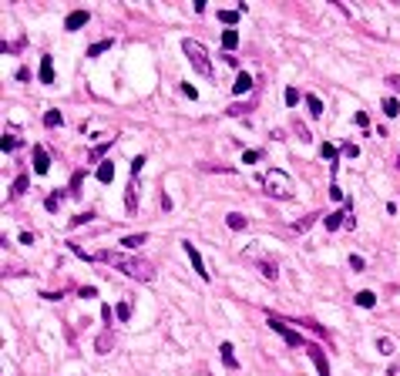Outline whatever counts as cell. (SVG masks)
<instances>
[{
    "label": "cell",
    "mask_w": 400,
    "mask_h": 376,
    "mask_svg": "<svg viewBox=\"0 0 400 376\" xmlns=\"http://www.w3.org/2000/svg\"><path fill=\"white\" fill-rule=\"evenodd\" d=\"M94 259H98V262H108V266H114V269H121L124 276L138 279V282H152V279H155V269L148 266L145 259H135V255L114 252V249H101V252H94Z\"/></svg>",
    "instance_id": "obj_1"
},
{
    "label": "cell",
    "mask_w": 400,
    "mask_h": 376,
    "mask_svg": "<svg viewBox=\"0 0 400 376\" xmlns=\"http://www.w3.org/2000/svg\"><path fill=\"white\" fill-rule=\"evenodd\" d=\"M182 51H185L189 64L199 71L202 78H212V61H209V51H205V44H202V41H195V37H185V41H182Z\"/></svg>",
    "instance_id": "obj_2"
},
{
    "label": "cell",
    "mask_w": 400,
    "mask_h": 376,
    "mask_svg": "<svg viewBox=\"0 0 400 376\" xmlns=\"http://www.w3.org/2000/svg\"><path fill=\"white\" fill-rule=\"evenodd\" d=\"M262 188H266V195H273V199H289L296 185H293V178L283 168H269L266 175H262Z\"/></svg>",
    "instance_id": "obj_3"
},
{
    "label": "cell",
    "mask_w": 400,
    "mask_h": 376,
    "mask_svg": "<svg viewBox=\"0 0 400 376\" xmlns=\"http://www.w3.org/2000/svg\"><path fill=\"white\" fill-rule=\"evenodd\" d=\"M269 329L273 332H279V336H283V339H286V346H296V349H306V343H303V336L296 329H289V322L286 319H279V316H269Z\"/></svg>",
    "instance_id": "obj_4"
},
{
    "label": "cell",
    "mask_w": 400,
    "mask_h": 376,
    "mask_svg": "<svg viewBox=\"0 0 400 376\" xmlns=\"http://www.w3.org/2000/svg\"><path fill=\"white\" fill-rule=\"evenodd\" d=\"M306 353H310L313 366H316V373L320 376H330V359H326V353H323L316 343H306Z\"/></svg>",
    "instance_id": "obj_5"
},
{
    "label": "cell",
    "mask_w": 400,
    "mask_h": 376,
    "mask_svg": "<svg viewBox=\"0 0 400 376\" xmlns=\"http://www.w3.org/2000/svg\"><path fill=\"white\" fill-rule=\"evenodd\" d=\"M346 219H350V205L340 209V212H330V215L323 219V225H326V232H336L340 225H346Z\"/></svg>",
    "instance_id": "obj_6"
},
{
    "label": "cell",
    "mask_w": 400,
    "mask_h": 376,
    "mask_svg": "<svg viewBox=\"0 0 400 376\" xmlns=\"http://www.w3.org/2000/svg\"><path fill=\"white\" fill-rule=\"evenodd\" d=\"M91 21V14L88 11H71L64 17V31H81V27H84V24Z\"/></svg>",
    "instance_id": "obj_7"
},
{
    "label": "cell",
    "mask_w": 400,
    "mask_h": 376,
    "mask_svg": "<svg viewBox=\"0 0 400 376\" xmlns=\"http://www.w3.org/2000/svg\"><path fill=\"white\" fill-rule=\"evenodd\" d=\"M182 249H185V255H189V259H192V266H195V272H199V279H205V282H209V269L202 266V255L195 252V245H192V242H182Z\"/></svg>",
    "instance_id": "obj_8"
},
{
    "label": "cell",
    "mask_w": 400,
    "mask_h": 376,
    "mask_svg": "<svg viewBox=\"0 0 400 376\" xmlns=\"http://www.w3.org/2000/svg\"><path fill=\"white\" fill-rule=\"evenodd\" d=\"M41 84H54V57L51 54H41V71H37Z\"/></svg>",
    "instance_id": "obj_9"
},
{
    "label": "cell",
    "mask_w": 400,
    "mask_h": 376,
    "mask_svg": "<svg viewBox=\"0 0 400 376\" xmlns=\"http://www.w3.org/2000/svg\"><path fill=\"white\" fill-rule=\"evenodd\" d=\"M124 209H128V215H138V181H128V188H124Z\"/></svg>",
    "instance_id": "obj_10"
},
{
    "label": "cell",
    "mask_w": 400,
    "mask_h": 376,
    "mask_svg": "<svg viewBox=\"0 0 400 376\" xmlns=\"http://www.w3.org/2000/svg\"><path fill=\"white\" fill-rule=\"evenodd\" d=\"M47 168H51V161H47V151L41 148V144H34V171H37V175H47Z\"/></svg>",
    "instance_id": "obj_11"
},
{
    "label": "cell",
    "mask_w": 400,
    "mask_h": 376,
    "mask_svg": "<svg viewBox=\"0 0 400 376\" xmlns=\"http://www.w3.org/2000/svg\"><path fill=\"white\" fill-rule=\"evenodd\" d=\"M219 356H222L225 369H239V359H235V353H232V343H222V346H219Z\"/></svg>",
    "instance_id": "obj_12"
},
{
    "label": "cell",
    "mask_w": 400,
    "mask_h": 376,
    "mask_svg": "<svg viewBox=\"0 0 400 376\" xmlns=\"http://www.w3.org/2000/svg\"><path fill=\"white\" fill-rule=\"evenodd\" d=\"M225 225H229L232 232H242L245 225H249V219H245L242 212H229V215H225Z\"/></svg>",
    "instance_id": "obj_13"
},
{
    "label": "cell",
    "mask_w": 400,
    "mask_h": 376,
    "mask_svg": "<svg viewBox=\"0 0 400 376\" xmlns=\"http://www.w3.org/2000/svg\"><path fill=\"white\" fill-rule=\"evenodd\" d=\"M111 346H114V336H111V329H104V332L98 336V343H94V349H98V353L104 356V353H111Z\"/></svg>",
    "instance_id": "obj_14"
},
{
    "label": "cell",
    "mask_w": 400,
    "mask_h": 376,
    "mask_svg": "<svg viewBox=\"0 0 400 376\" xmlns=\"http://www.w3.org/2000/svg\"><path fill=\"white\" fill-rule=\"evenodd\" d=\"M94 175H98V181H101V185H108V181L114 178V161H101Z\"/></svg>",
    "instance_id": "obj_15"
},
{
    "label": "cell",
    "mask_w": 400,
    "mask_h": 376,
    "mask_svg": "<svg viewBox=\"0 0 400 376\" xmlns=\"http://www.w3.org/2000/svg\"><path fill=\"white\" fill-rule=\"evenodd\" d=\"M256 266H259V272H262L266 279H279V266H276V262H269V259H259Z\"/></svg>",
    "instance_id": "obj_16"
},
{
    "label": "cell",
    "mask_w": 400,
    "mask_h": 376,
    "mask_svg": "<svg viewBox=\"0 0 400 376\" xmlns=\"http://www.w3.org/2000/svg\"><path fill=\"white\" fill-rule=\"evenodd\" d=\"M356 306H363V309H373V306H377V296H373V292H370V289H363V292H356Z\"/></svg>",
    "instance_id": "obj_17"
},
{
    "label": "cell",
    "mask_w": 400,
    "mask_h": 376,
    "mask_svg": "<svg viewBox=\"0 0 400 376\" xmlns=\"http://www.w3.org/2000/svg\"><path fill=\"white\" fill-rule=\"evenodd\" d=\"M108 47H114V37H104V41H98V44H91L88 47V57H101Z\"/></svg>",
    "instance_id": "obj_18"
},
{
    "label": "cell",
    "mask_w": 400,
    "mask_h": 376,
    "mask_svg": "<svg viewBox=\"0 0 400 376\" xmlns=\"http://www.w3.org/2000/svg\"><path fill=\"white\" fill-rule=\"evenodd\" d=\"M121 242H124V249H142V245L148 242V235H145V232H135V235H124Z\"/></svg>",
    "instance_id": "obj_19"
},
{
    "label": "cell",
    "mask_w": 400,
    "mask_h": 376,
    "mask_svg": "<svg viewBox=\"0 0 400 376\" xmlns=\"http://www.w3.org/2000/svg\"><path fill=\"white\" fill-rule=\"evenodd\" d=\"M377 353L380 356H393V353H397V346H393L390 336H380V339H377Z\"/></svg>",
    "instance_id": "obj_20"
},
{
    "label": "cell",
    "mask_w": 400,
    "mask_h": 376,
    "mask_svg": "<svg viewBox=\"0 0 400 376\" xmlns=\"http://www.w3.org/2000/svg\"><path fill=\"white\" fill-rule=\"evenodd\" d=\"M252 88V78H249V74H239V78H235V84H232V94H245V91Z\"/></svg>",
    "instance_id": "obj_21"
},
{
    "label": "cell",
    "mask_w": 400,
    "mask_h": 376,
    "mask_svg": "<svg viewBox=\"0 0 400 376\" xmlns=\"http://www.w3.org/2000/svg\"><path fill=\"white\" fill-rule=\"evenodd\" d=\"M61 202H64V192H61V188H57V192H51V195H47L44 209H47V212H57V209H61Z\"/></svg>",
    "instance_id": "obj_22"
},
{
    "label": "cell",
    "mask_w": 400,
    "mask_h": 376,
    "mask_svg": "<svg viewBox=\"0 0 400 376\" xmlns=\"http://www.w3.org/2000/svg\"><path fill=\"white\" fill-rule=\"evenodd\" d=\"M380 108H383V114H387V118H397V114H400V101L397 98H383V104H380Z\"/></svg>",
    "instance_id": "obj_23"
},
{
    "label": "cell",
    "mask_w": 400,
    "mask_h": 376,
    "mask_svg": "<svg viewBox=\"0 0 400 376\" xmlns=\"http://www.w3.org/2000/svg\"><path fill=\"white\" fill-rule=\"evenodd\" d=\"M306 108H310L313 118H320V114H323V101L316 98V94H306Z\"/></svg>",
    "instance_id": "obj_24"
},
{
    "label": "cell",
    "mask_w": 400,
    "mask_h": 376,
    "mask_svg": "<svg viewBox=\"0 0 400 376\" xmlns=\"http://www.w3.org/2000/svg\"><path fill=\"white\" fill-rule=\"evenodd\" d=\"M235 44H239V34L229 27V31H222V47L225 51H235Z\"/></svg>",
    "instance_id": "obj_25"
},
{
    "label": "cell",
    "mask_w": 400,
    "mask_h": 376,
    "mask_svg": "<svg viewBox=\"0 0 400 376\" xmlns=\"http://www.w3.org/2000/svg\"><path fill=\"white\" fill-rule=\"evenodd\" d=\"M0 148H4V151H14V148H17V131H4V138H0Z\"/></svg>",
    "instance_id": "obj_26"
},
{
    "label": "cell",
    "mask_w": 400,
    "mask_h": 376,
    "mask_svg": "<svg viewBox=\"0 0 400 376\" xmlns=\"http://www.w3.org/2000/svg\"><path fill=\"white\" fill-rule=\"evenodd\" d=\"M320 155H323V158H326V161H330V165L336 168V158H340V151H336V148H333V144H330V141H326V144H323V148H320Z\"/></svg>",
    "instance_id": "obj_27"
},
{
    "label": "cell",
    "mask_w": 400,
    "mask_h": 376,
    "mask_svg": "<svg viewBox=\"0 0 400 376\" xmlns=\"http://www.w3.org/2000/svg\"><path fill=\"white\" fill-rule=\"evenodd\" d=\"M57 124H61V111H44V128H57Z\"/></svg>",
    "instance_id": "obj_28"
},
{
    "label": "cell",
    "mask_w": 400,
    "mask_h": 376,
    "mask_svg": "<svg viewBox=\"0 0 400 376\" xmlns=\"http://www.w3.org/2000/svg\"><path fill=\"white\" fill-rule=\"evenodd\" d=\"M313 222H316V215H303L300 222H293V229H296V232H306V229H310Z\"/></svg>",
    "instance_id": "obj_29"
},
{
    "label": "cell",
    "mask_w": 400,
    "mask_h": 376,
    "mask_svg": "<svg viewBox=\"0 0 400 376\" xmlns=\"http://www.w3.org/2000/svg\"><path fill=\"white\" fill-rule=\"evenodd\" d=\"M108 148H111V141H101V144H94V148H91V151H88V158H91V161H94V158H101V155H104V151H108Z\"/></svg>",
    "instance_id": "obj_30"
},
{
    "label": "cell",
    "mask_w": 400,
    "mask_h": 376,
    "mask_svg": "<svg viewBox=\"0 0 400 376\" xmlns=\"http://www.w3.org/2000/svg\"><path fill=\"white\" fill-rule=\"evenodd\" d=\"M219 21H222V24H235V21H239V11H219Z\"/></svg>",
    "instance_id": "obj_31"
},
{
    "label": "cell",
    "mask_w": 400,
    "mask_h": 376,
    "mask_svg": "<svg viewBox=\"0 0 400 376\" xmlns=\"http://www.w3.org/2000/svg\"><path fill=\"white\" fill-rule=\"evenodd\" d=\"M94 219V212H78L74 219H71V225H84V222H91Z\"/></svg>",
    "instance_id": "obj_32"
},
{
    "label": "cell",
    "mask_w": 400,
    "mask_h": 376,
    "mask_svg": "<svg viewBox=\"0 0 400 376\" xmlns=\"http://www.w3.org/2000/svg\"><path fill=\"white\" fill-rule=\"evenodd\" d=\"M145 161H148V158H145V155L131 158V178H135V175H138V171H142V168H145Z\"/></svg>",
    "instance_id": "obj_33"
},
{
    "label": "cell",
    "mask_w": 400,
    "mask_h": 376,
    "mask_svg": "<svg viewBox=\"0 0 400 376\" xmlns=\"http://www.w3.org/2000/svg\"><path fill=\"white\" fill-rule=\"evenodd\" d=\"M350 269H353V272H363V269H367V262H363L360 255H350Z\"/></svg>",
    "instance_id": "obj_34"
},
{
    "label": "cell",
    "mask_w": 400,
    "mask_h": 376,
    "mask_svg": "<svg viewBox=\"0 0 400 376\" xmlns=\"http://www.w3.org/2000/svg\"><path fill=\"white\" fill-rule=\"evenodd\" d=\"M128 316H131V302H118V319H128Z\"/></svg>",
    "instance_id": "obj_35"
},
{
    "label": "cell",
    "mask_w": 400,
    "mask_h": 376,
    "mask_svg": "<svg viewBox=\"0 0 400 376\" xmlns=\"http://www.w3.org/2000/svg\"><path fill=\"white\" fill-rule=\"evenodd\" d=\"M286 104H289V108L300 104V91H296V88H286Z\"/></svg>",
    "instance_id": "obj_36"
},
{
    "label": "cell",
    "mask_w": 400,
    "mask_h": 376,
    "mask_svg": "<svg viewBox=\"0 0 400 376\" xmlns=\"http://www.w3.org/2000/svg\"><path fill=\"white\" fill-rule=\"evenodd\" d=\"M24 192H27V175H21L14 181V195H24Z\"/></svg>",
    "instance_id": "obj_37"
},
{
    "label": "cell",
    "mask_w": 400,
    "mask_h": 376,
    "mask_svg": "<svg viewBox=\"0 0 400 376\" xmlns=\"http://www.w3.org/2000/svg\"><path fill=\"white\" fill-rule=\"evenodd\" d=\"M81 181H84V171L74 175V181H71V195H81Z\"/></svg>",
    "instance_id": "obj_38"
},
{
    "label": "cell",
    "mask_w": 400,
    "mask_h": 376,
    "mask_svg": "<svg viewBox=\"0 0 400 376\" xmlns=\"http://www.w3.org/2000/svg\"><path fill=\"white\" fill-rule=\"evenodd\" d=\"M343 155H346V158H360V148H356L353 141H346V144H343Z\"/></svg>",
    "instance_id": "obj_39"
},
{
    "label": "cell",
    "mask_w": 400,
    "mask_h": 376,
    "mask_svg": "<svg viewBox=\"0 0 400 376\" xmlns=\"http://www.w3.org/2000/svg\"><path fill=\"white\" fill-rule=\"evenodd\" d=\"M245 111H252V108H249V104H232V108H229V114H232V118H239V114H245Z\"/></svg>",
    "instance_id": "obj_40"
},
{
    "label": "cell",
    "mask_w": 400,
    "mask_h": 376,
    "mask_svg": "<svg viewBox=\"0 0 400 376\" xmlns=\"http://www.w3.org/2000/svg\"><path fill=\"white\" fill-rule=\"evenodd\" d=\"M259 158H262V151H245L242 161H245V165H252V161H259Z\"/></svg>",
    "instance_id": "obj_41"
},
{
    "label": "cell",
    "mask_w": 400,
    "mask_h": 376,
    "mask_svg": "<svg viewBox=\"0 0 400 376\" xmlns=\"http://www.w3.org/2000/svg\"><path fill=\"white\" fill-rule=\"evenodd\" d=\"M353 121L360 124V128H367V124H370V118H367V114H363V111H356V118H353Z\"/></svg>",
    "instance_id": "obj_42"
},
{
    "label": "cell",
    "mask_w": 400,
    "mask_h": 376,
    "mask_svg": "<svg viewBox=\"0 0 400 376\" xmlns=\"http://www.w3.org/2000/svg\"><path fill=\"white\" fill-rule=\"evenodd\" d=\"M182 94H185V98H199V91L192 88V84H182Z\"/></svg>",
    "instance_id": "obj_43"
},
{
    "label": "cell",
    "mask_w": 400,
    "mask_h": 376,
    "mask_svg": "<svg viewBox=\"0 0 400 376\" xmlns=\"http://www.w3.org/2000/svg\"><path fill=\"white\" fill-rule=\"evenodd\" d=\"M81 296H84V299H94V296H98V289H94V286H84V289H81Z\"/></svg>",
    "instance_id": "obj_44"
},
{
    "label": "cell",
    "mask_w": 400,
    "mask_h": 376,
    "mask_svg": "<svg viewBox=\"0 0 400 376\" xmlns=\"http://www.w3.org/2000/svg\"><path fill=\"white\" fill-rule=\"evenodd\" d=\"M387 84H390V88H397V91H400V74H390V78H387Z\"/></svg>",
    "instance_id": "obj_45"
},
{
    "label": "cell",
    "mask_w": 400,
    "mask_h": 376,
    "mask_svg": "<svg viewBox=\"0 0 400 376\" xmlns=\"http://www.w3.org/2000/svg\"><path fill=\"white\" fill-rule=\"evenodd\" d=\"M397 171H400V151H397Z\"/></svg>",
    "instance_id": "obj_46"
}]
</instances>
